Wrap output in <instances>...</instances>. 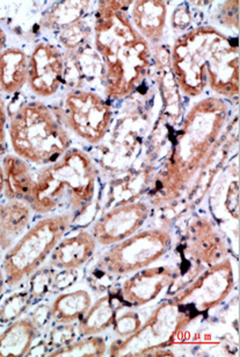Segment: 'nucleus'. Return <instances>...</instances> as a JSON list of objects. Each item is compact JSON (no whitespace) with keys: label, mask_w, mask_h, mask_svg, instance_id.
<instances>
[{"label":"nucleus","mask_w":240,"mask_h":357,"mask_svg":"<svg viewBox=\"0 0 240 357\" xmlns=\"http://www.w3.org/2000/svg\"><path fill=\"white\" fill-rule=\"evenodd\" d=\"M132 1H99L93 15L94 50L102 64L101 83L109 102L131 96L151 63L150 43L129 17Z\"/></svg>","instance_id":"obj_1"},{"label":"nucleus","mask_w":240,"mask_h":357,"mask_svg":"<svg viewBox=\"0 0 240 357\" xmlns=\"http://www.w3.org/2000/svg\"><path fill=\"white\" fill-rule=\"evenodd\" d=\"M172 70L184 96L196 98L207 86L221 98L239 96V48L212 26L181 34L170 52Z\"/></svg>","instance_id":"obj_2"},{"label":"nucleus","mask_w":240,"mask_h":357,"mask_svg":"<svg viewBox=\"0 0 240 357\" xmlns=\"http://www.w3.org/2000/svg\"><path fill=\"white\" fill-rule=\"evenodd\" d=\"M229 119L225 99L208 97L193 105L151 193L154 205L177 199L211 158Z\"/></svg>","instance_id":"obj_3"},{"label":"nucleus","mask_w":240,"mask_h":357,"mask_svg":"<svg viewBox=\"0 0 240 357\" xmlns=\"http://www.w3.org/2000/svg\"><path fill=\"white\" fill-rule=\"evenodd\" d=\"M99 169L86 151L71 147L50 165L34 172L29 206L35 214L83 215L97 197Z\"/></svg>","instance_id":"obj_4"},{"label":"nucleus","mask_w":240,"mask_h":357,"mask_svg":"<svg viewBox=\"0 0 240 357\" xmlns=\"http://www.w3.org/2000/svg\"><path fill=\"white\" fill-rule=\"evenodd\" d=\"M7 133L14 154L29 165H50L72 147V139L41 100L21 102L8 118Z\"/></svg>","instance_id":"obj_5"},{"label":"nucleus","mask_w":240,"mask_h":357,"mask_svg":"<svg viewBox=\"0 0 240 357\" xmlns=\"http://www.w3.org/2000/svg\"><path fill=\"white\" fill-rule=\"evenodd\" d=\"M76 220V217L67 212L42 215L31 225L3 256L1 269L7 287H17L41 269Z\"/></svg>","instance_id":"obj_6"},{"label":"nucleus","mask_w":240,"mask_h":357,"mask_svg":"<svg viewBox=\"0 0 240 357\" xmlns=\"http://www.w3.org/2000/svg\"><path fill=\"white\" fill-rule=\"evenodd\" d=\"M194 315L175 301H163L146 321L127 337H118L108 347L111 356H152L160 348H167L187 328Z\"/></svg>","instance_id":"obj_7"},{"label":"nucleus","mask_w":240,"mask_h":357,"mask_svg":"<svg viewBox=\"0 0 240 357\" xmlns=\"http://www.w3.org/2000/svg\"><path fill=\"white\" fill-rule=\"evenodd\" d=\"M51 109L69 133L92 146L104 140L114 121L111 102L86 89L69 90Z\"/></svg>","instance_id":"obj_8"},{"label":"nucleus","mask_w":240,"mask_h":357,"mask_svg":"<svg viewBox=\"0 0 240 357\" xmlns=\"http://www.w3.org/2000/svg\"><path fill=\"white\" fill-rule=\"evenodd\" d=\"M172 243V235L165 228L138 231L111 245L99 264L107 275L127 276L159 261L170 252Z\"/></svg>","instance_id":"obj_9"},{"label":"nucleus","mask_w":240,"mask_h":357,"mask_svg":"<svg viewBox=\"0 0 240 357\" xmlns=\"http://www.w3.org/2000/svg\"><path fill=\"white\" fill-rule=\"evenodd\" d=\"M234 284L232 262L225 257L208 266L194 282L175 294L172 301L189 312L203 313L222 304L232 292Z\"/></svg>","instance_id":"obj_10"},{"label":"nucleus","mask_w":240,"mask_h":357,"mask_svg":"<svg viewBox=\"0 0 240 357\" xmlns=\"http://www.w3.org/2000/svg\"><path fill=\"white\" fill-rule=\"evenodd\" d=\"M66 57L58 46L49 41L35 45L29 55L27 86L38 98H51L65 83Z\"/></svg>","instance_id":"obj_11"},{"label":"nucleus","mask_w":240,"mask_h":357,"mask_svg":"<svg viewBox=\"0 0 240 357\" xmlns=\"http://www.w3.org/2000/svg\"><path fill=\"white\" fill-rule=\"evenodd\" d=\"M149 217L150 206L145 202L121 204L102 214L90 231L97 245L111 247L141 231Z\"/></svg>","instance_id":"obj_12"},{"label":"nucleus","mask_w":240,"mask_h":357,"mask_svg":"<svg viewBox=\"0 0 240 357\" xmlns=\"http://www.w3.org/2000/svg\"><path fill=\"white\" fill-rule=\"evenodd\" d=\"M175 276L177 271L167 266H150L138 270L122 283L121 301L134 307L150 304L174 283Z\"/></svg>","instance_id":"obj_13"},{"label":"nucleus","mask_w":240,"mask_h":357,"mask_svg":"<svg viewBox=\"0 0 240 357\" xmlns=\"http://www.w3.org/2000/svg\"><path fill=\"white\" fill-rule=\"evenodd\" d=\"M184 255L198 266H208L226 257V245L215 226L205 218H196L184 234Z\"/></svg>","instance_id":"obj_14"},{"label":"nucleus","mask_w":240,"mask_h":357,"mask_svg":"<svg viewBox=\"0 0 240 357\" xmlns=\"http://www.w3.org/2000/svg\"><path fill=\"white\" fill-rule=\"evenodd\" d=\"M97 247V240L90 231H77L57 243L49 256V263L55 269L76 270L93 257Z\"/></svg>","instance_id":"obj_15"},{"label":"nucleus","mask_w":240,"mask_h":357,"mask_svg":"<svg viewBox=\"0 0 240 357\" xmlns=\"http://www.w3.org/2000/svg\"><path fill=\"white\" fill-rule=\"evenodd\" d=\"M129 17L136 31L149 43L163 39L167 22V4L160 0L132 1Z\"/></svg>","instance_id":"obj_16"},{"label":"nucleus","mask_w":240,"mask_h":357,"mask_svg":"<svg viewBox=\"0 0 240 357\" xmlns=\"http://www.w3.org/2000/svg\"><path fill=\"white\" fill-rule=\"evenodd\" d=\"M34 212L21 200H0V250H8L31 227Z\"/></svg>","instance_id":"obj_17"},{"label":"nucleus","mask_w":240,"mask_h":357,"mask_svg":"<svg viewBox=\"0 0 240 357\" xmlns=\"http://www.w3.org/2000/svg\"><path fill=\"white\" fill-rule=\"evenodd\" d=\"M3 178V198L28 203L34 188V172L27 161L15 154H6L1 158Z\"/></svg>","instance_id":"obj_18"},{"label":"nucleus","mask_w":240,"mask_h":357,"mask_svg":"<svg viewBox=\"0 0 240 357\" xmlns=\"http://www.w3.org/2000/svg\"><path fill=\"white\" fill-rule=\"evenodd\" d=\"M29 55L20 47H6L0 53V92L15 95L27 85Z\"/></svg>","instance_id":"obj_19"},{"label":"nucleus","mask_w":240,"mask_h":357,"mask_svg":"<svg viewBox=\"0 0 240 357\" xmlns=\"http://www.w3.org/2000/svg\"><path fill=\"white\" fill-rule=\"evenodd\" d=\"M38 326L31 318L10 322L0 333V356H24L31 353L38 336Z\"/></svg>","instance_id":"obj_20"},{"label":"nucleus","mask_w":240,"mask_h":357,"mask_svg":"<svg viewBox=\"0 0 240 357\" xmlns=\"http://www.w3.org/2000/svg\"><path fill=\"white\" fill-rule=\"evenodd\" d=\"M118 299L111 294L101 296L90 305L86 313L81 317L77 331L80 336L100 335L111 328L118 315Z\"/></svg>","instance_id":"obj_21"},{"label":"nucleus","mask_w":240,"mask_h":357,"mask_svg":"<svg viewBox=\"0 0 240 357\" xmlns=\"http://www.w3.org/2000/svg\"><path fill=\"white\" fill-rule=\"evenodd\" d=\"M92 303L90 294L83 289L63 292L49 306L51 320L58 325L76 324L86 313Z\"/></svg>","instance_id":"obj_22"},{"label":"nucleus","mask_w":240,"mask_h":357,"mask_svg":"<svg viewBox=\"0 0 240 357\" xmlns=\"http://www.w3.org/2000/svg\"><path fill=\"white\" fill-rule=\"evenodd\" d=\"M92 1H62L47 12L41 20V26L48 31L61 32L73 22L85 18Z\"/></svg>","instance_id":"obj_23"},{"label":"nucleus","mask_w":240,"mask_h":357,"mask_svg":"<svg viewBox=\"0 0 240 357\" xmlns=\"http://www.w3.org/2000/svg\"><path fill=\"white\" fill-rule=\"evenodd\" d=\"M107 350V343L102 336H83V339L52 350L49 356H102Z\"/></svg>","instance_id":"obj_24"},{"label":"nucleus","mask_w":240,"mask_h":357,"mask_svg":"<svg viewBox=\"0 0 240 357\" xmlns=\"http://www.w3.org/2000/svg\"><path fill=\"white\" fill-rule=\"evenodd\" d=\"M93 33V22L88 25L86 18L73 22L58 32L59 43L67 52L79 50Z\"/></svg>","instance_id":"obj_25"},{"label":"nucleus","mask_w":240,"mask_h":357,"mask_svg":"<svg viewBox=\"0 0 240 357\" xmlns=\"http://www.w3.org/2000/svg\"><path fill=\"white\" fill-rule=\"evenodd\" d=\"M141 325H142V320L138 313L135 311H127L116 315L111 327L118 337H127L131 335L132 333H135Z\"/></svg>","instance_id":"obj_26"},{"label":"nucleus","mask_w":240,"mask_h":357,"mask_svg":"<svg viewBox=\"0 0 240 357\" xmlns=\"http://www.w3.org/2000/svg\"><path fill=\"white\" fill-rule=\"evenodd\" d=\"M29 294H20L8 299L0 310V318L3 321H14L27 308Z\"/></svg>","instance_id":"obj_27"},{"label":"nucleus","mask_w":240,"mask_h":357,"mask_svg":"<svg viewBox=\"0 0 240 357\" xmlns=\"http://www.w3.org/2000/svg\"><path fill=\"white\" fill-rule=\"evenodd\" d=\"M219 20L223 26L227 29L238 31L239 27V1H225L222 5V11L219 13Z\"/></svg>","instance_id":"obj_28"},{"label":"nucleus","mask_w":240,"mask_h":357,"mask_svg":"<svg viewBox=\"0 0 240 357\" xmlns=\"http://www.w3.org/2000/svg\"><path fill=\"white\" fill-rule=\"evenodd\" d=\"M73 337H76V329L73 327V324L71 325H59L58 328H55L52 331L51 335H50V342L55 349L59 347L66 346L69 343L74 341Z\"/></svg>","instance_id":"obj_29"},{"label":"nucleus","mask_w":240,"mask_h":357,"mask_svg":"<svg viewBox=\"0 0 240 357\" xmlns=\"http://www.w3.org/2000/svg\"><path fill=\"white\" fill-rule=\"evenodd\" d=\"M7 126H8V114H7L6 104L0 95V158L7 154Z\"/></svg>","instance_id":"obj_30"},{"label":"nucleus","mask_w":240,"mask_h":357,"mask_svg":"<svg viewBox=\"0 0 240 357\" xmlns=\"http://www.w3.org/2000/svg\"><path fill=\"white\" fill-rule=\"evenodd\" d=\"M189 24H191V15H189L188 11L184 10V6H180L173 15L174 27L184 31L189 26Z\"/></svg>","instance_id":"obj_31"},{"label":"nucleus","mask_w":240,"mask_h":357,"mask_svg":"<svg viewBox=\"0 0 240 357\" xmlns=\"http://www.w3.org/2000/svg\"><path fill=\"white\" fill-rule=\"evenodd\" d=\"M6 34L3 32V27L0 26V53L6 48Z\"/></svg>","instance_id":"obj_32"},{"label":"nucleus","mask_w":240,"mask_h":357,"mask_svg":"<svg viewBox=\"0 0 240 357\" xmlns=\"http://www.w3.org/2000/svg\"><path fill=\"white\" fill-rule=\"evenodd\" d=\"M3 184H5V178H3V167L0 165V196H3Z\"/></svg>","instance_id":"obj_33"},{"label":"nucleus","mask_w":240,"mask_h":357,"mask_svg":"<svg viewBox=\"0 0 240 357\" xmlns=\"http://www.w3.org/2000/svg\"><path fill=\"white\" fill-rule=\"evenodd\" d=\"M3 287H5V275L1 268H0V296L3 294Z\"/></svg>","instance_id":"obj_34"},{"label":"nucleus","mask_w":240,"mask_h":357,"mask_svg":"<svg viewBox=\"0 0 240 357\" xmlns=\"http://www.w3.org/2000/svg\"><path fill=\"white\" fill-rule=\"evenodd\" d=\"M0 95H1V92H0Z\"/></svg>","instance_id":"obj_35"}]
</instances>
